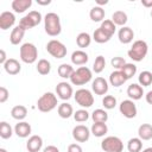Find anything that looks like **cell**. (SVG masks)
<instances>
[{
	"mask_svg": "<svg viewBox=\"0 0 152 152\" xmlns=\"http://www.w3.org/2000/svg\"><path fill=\"white\" fill-rule=\"evenodd\" d=\"M37 4L38 5H42V6H45V5H50L51 4V0H37Z\"/></svg>",
	"mask_w": 152,
	"mask_h": 152,
	"instance_id": "obj_50",
	"label": "cell"
},
{
	"mask_svg": "<svg viewBox=\"0 0 152 152\" xmlns=\"http://www.w3.org/2000/svg\"><path fill=\"white\" fill-rule=\"evenodd\" d=\"M127 95L133 101L140 100L142 97V95H144V89L139 83H132L127 88Z\"/></svg>",
	"mask_w": 152,
	"mask_h": 152,
	"instance_id": "obj_16",
	"label": "cell"
},
{
	"mask_svg": "<svg viewBox=\"0 0 152 152\" xmlns=\"http://www.w3.org/2000/svg\"><path fill=\"white\" fill-rule=\"evenodd\" d=\"M36 68H37V71H38L40 75L45 76V75H49L50 71H51V63H50L48 59L42 58V59L38 61Z\"/></svg>",
	"mask_w": 152,
	"mask_h": 152,
	"instance_id": "obj_34",
	"label": "cell"
},
{
	"mask_svg": "<svg viewBox=\"0 0 152 152\" xmlns=\"http://www.w3.org/2000/svg\"><path fill=\"white\" fill-rule=\"evenodd\" d=\"M128 18H127V14L124 12V11H115L113 14H112V21L118 25V26H125V24L127 23Z\"/></svg>",
	"mask_w": 152,
	"mask_h": 152,
	"instance_id": "obj_29",
	"label": "cell"
},
{
	"mask_svg": "<svg viewBox=\"0 0 152 152\" xmlns=\"http://www.w3.org/2000/svg\"><path fill=\"white\" fill-rule=\"evenodd\" d=\"M11 6L15 13H24L32 6V0H13Z\"/></svg>",
	"mask_w": 152,
	"mask_h": 152,
	"instance_id": "obj_21",
	"label": "cell"
},
{
	"mask_svg": "<svg viewBox=\"0 0 152 152\" xmlns=\"http://www.w3.org/2000/svg\"><path fill=\"white\" fill-rule=\"evenodd\" d=\"M24 36H25V30H24L21 26H19V25L15 26V27L12 30L11 36H10V42H11V44H12V45H18V44L23 40Z\"/></svg>",
	"mask_w": 152,
	"mask_h": 152,
	"instance_id": "obj_22",
	"label": "cell"
},
{
	"mask_svg": "<svg viewBox=\"0 0 152 152\" xmlns=\"http://www.w3.org/2000/svg\"><path fill=\"white\" fill-rule=\"evenodd\" d=\"M43 152H59L58 147L55 146V145H48L46 147H44Z\"/></svg>",
	"mask_w": 152,
	"mask_h": 152,
	"instance_id": "obj_46",
	"label": "cell"
},
{
	"mask_svg": "<svg viewBox=\"0 0 152 152\" xmlns=\"http://www.w3.org/2000/svg\"><path fill=\"white\" fill-rule=\"evenodd\" d=\"M68 152H83V148L80 144H70L68 146Z\"/></svg>",
	"mask_w": 152,
	"mask_h": 152,
	"instance_id": "obj_45",
	"label": "cell"
},
{
	"mask_svg": "<svg viewBox=\"0 0 152 152\" xmlns=\"http://www.w3.org/2000/svg\"><path fill=\"white\" fill-rule=\"evenodd\" d=\"M138 82L141 87H148L152 84V72L148 70H144L138 76Z\"/></svg>",
	"mask_w": 152,
	"mask_h": 152,
	"instance_id": "obj_35",
	"label": "cell"
},
{
	"mask_svg": "<svg viewBox=\"0 0 152 152\" xmlns=\"http://www.w3.org/2000/svg\"><path fill=\"white\" fill-rule=\"evenodd\" d=\"M57 113L62 119H69L70 116L74 115V108L70 103L68 102H63L61 104H58L57 108Z\"/></svg>",
	"mask_w": 152,
	"mask_h": 152,
	"instance_id": "obj_24",
	"label": "cell"
},
{
	"mask_svg": "<svg viewBox=\"0 0 152 152\" xmlns=\"http://www.w3.org/2000/svg\"><path fill=\"white\" fill-rule=\"evenodd\" d=\"M43 147V139L39 135H31L26 142V148L28 152H39Z\"/></svg>",
	"mask_w": 152,
	"mask_h": 152,
	"instance_id": "obj_18",
	"label": "cell"
},
{
	"mask_svg": "<svg viewBox=\"0 0 152 152\" xmlns=\"http://www.w3.org/2000/svg\"><path fill=\"white\" fill-rule=\"evenodd\" d=\"M91 89L96 95H106L108 93V82L103 77H96L91 83Z\"/></svg>",
	"mask_w": 152,
	"mask_h": 152,
	"instance_id": "obj_13",
	"label": "cell"
},
{
	"mask_svg": "<svg viewBox=\"0 0 152 152\" xmlns=\"http://www.w3.org/2000/svg\"><path fill=\"white\" fill-rule=\"evenodd\" d=\"M141 5L146 8H152V0H141Z\"/></svg>",
	"mask_w": 152,
	"mask_h": 152,
	"instance_id": "obj_48",
	"label": "cell"
},
{
	"mask_svg": "<svg viewBox=\"0 0 152 152\" xmlns=\"http://www.w3.org/2000/svg\"><path fill=\"white\" fill-rule=\"evenodd\" d=\"M90 129L84 125H77L72 128V138L78 142H86L90 138Z\"/></svg>",
	"mask_w": 152,
	"mask_h": 152,
	"instance_id": "obj_11",
	"label": "cell"
},
{
	"mask_svg": "<svg viewBox=\"0 0 152 152\" xmlns=\"http://www.w3.org/2000/svg\"><path fill=\"white\" fill-rule=\"evenodd\" d=\"M56 94H57V96L61 100L65 101V100H69L74 95V90H72L71 84H69L68 82L63 81V82L57 83V86H56Z\"/></svg>",
	"mask_w": 152,
	"mask_h": 152,
	"instance_id": "obj_12",
	"label": "cell"
},
{
	"mask_svg": "<svg viewBox=\"0 0 152 152\" xmlns=\"http://www.w3.org/2000/svg\"><path fill=\"white\" fill-rule=\"evenodd\" d=\"M141 152H152V147H146V148L142 150Z\"/></svg>",
	"mask_w": 152,
	"mask_h": 152,
	"instance_id": "obj_52",
	"label": "cell"
},
{
	"mask_svg": "<svg viewBox=\"0 0 152 152\" xmlns=\"http://www.w3.org/2000/svg\"><path fill=\"white\" fill-rule=\"evenodd\" d=\"M91 39H93V38L90 37L89 33H87V32H81V33H78V36L76 37V44H77L78 48L84 49V48H88V46L90 45Z\"/></svg>",
	"mask_w": 152,
	"mask_h": 152,
	"instance_id": "obj_31",
	"label": "cell"
},
{
	"mask_svg": "<svg viewBox=\"0 0 152 152\" xmlns=\"http://www.w3.org/2000/svg\"><path fill=\"white\" fill-rule=\"evenodd\" d=\"M127 150L128 152H141L142 150V140L138 138H131L127 142Z\"/></svg>",
	"mask_w": 152,
	"mask_h": 152,
	"instance_id": "obj_32",
	"label": "cell"
},
{
	"mask_svg": "<svg viewBox=\"0 0 152 152\" xmlns=\"http://www.w3.org/2000/svg\"><path fill=\"white\" fill-rule=\"evenodd\" d=\"M11 115L18 121H23L27 116V108L23 104H17L11 109Z\"/></svg>",
	"mask_w": 152,
	"mask_h": 152,
	"instance_id": "obj_25",
	"label": "cell"
},
{
	"mask_svg": "<svg viewBox=\"0 0 152 152\" xmlns=\"http://www.w3.org/2000/svg\"><path fill=\"white\" fill-rule=\"evenodd\" d=\"M120 71L124 74L126 80H129V78H132L137 74V65L133 64V63H126Z\"/></svg>",
	"mask_w": 152,
	"mask_h": 152,
	"instance_id": "obj_37",
	"label": "cell"
},
{
	"mask_svg": "<svg viewBox=\"0 0 152 152\" xmlns=\"http://www.w3.org/2000/svg\"><path fill=\"white\" fill-rule=\"evenodd\" d=\"M151 17H152V10H151Z\"/></svg>",
	"mask_w": 152,
	"mask_h": 152,
	"instance_id": "obj_54",
	"label": "cell"
},
{
	"mask_svg": "<svg viewBox=\"0 0 152 152\" xmlns=\"http://www.w3.org/2000/svg\"><path fill=\"white\" fill-rule=\"evenodd\" d=\"M44 28L49 36H51V37L58 36L62 32V25H61L59 15L55 12L46 13L44 17Z\"/></svg>",
	"mask_w": 152,
	"mask_h": 152,
	"instance_id": "obj_1",
	"label": "cell"
},
{
	"mask_svg": "<svg viewBox=\"0 0 152 152\" xmlns=\"http://www.w3.org/2000/svg\"><path fill=\"white\" fill-rule=\"evenodd\" d=\"M42 19H43V18H42L40 12H38V11H31V12H28L26 15H24V17L20 19L19 26H21L25 31H26V30H31V28H33L34 26L39 25L40 21H42Z\"/></svg>",
	"mask_w": 152,
	"mask_h": 152,
	"instance_id": "obj_7",
	"label": "cell"
},
{
	"mask_svg": "<svg viewBox=\"0 0 152 152\" xmlns=\"http://www.w3.org/2000/svg\"><path fill=\"white\" fill-rule=\"evenodd\" d=\"M145 100H146V102L148 104H152V90L147 91V94L145 95Z\"/></svg>",
	"mask_w": 152,
	"mask_h": 152,
	"instance_id": "obj_49",
	"label": "cell"
},
{
	"mask_svg": "<svg viewBox=\"0 0 152 152\" xmlns=\"http://www.w3.org/2000/svg\"><path fill=\"white\" fill-rule=\"evenodd\" d=\"M148 52V45L145 40H135L131 49L127 51L128 57L134 62H141Z\"/></svg>",
	"mask_w": 152,
	"mask_h": 152,
	"instance_id": "obj_2",
	"label": "cell"
},
{
	"mask_svg": "<svg viewBox=\"0 0 152 152\" xmlns=\"http://www.w3.org/2000/svg\"><path fill=\"white\" fill-rule=\"evenodd\" d=\"M72 116H74L75 121H77V122H86L89 119V113L86 109H78L74 113Z\"/></svg>",
	"mask_w": 152,
	"mask_h": 152,
	"instance_id": "obj_42",
	"label": "cell"
},
{
	"mask_svg": "<svg viewBox=\"0 0 152 152\" xmlns=\"http://www.w3.org/2000/svg\"><path fill=\"white\" fill-rule=\"evenodd\" d=\"M118 38H119V42L122 43V44H129L133 38H134V32L131 27L128 26H122L119 32H118Z\"/></svg>",
	"mask_w": 152,
	"mask_h": 152,
	"instance_id": "obj_15",
	"label": "cell"
},
{
	"mask_svg": "<svg viewBox=\"0 0 152 152\" xmlns=\"http://www.w3.org/2000/svg\"><path fill=\"white\" fill-rule=\"evenodd\" d=\"M110 64H112V66H113V68H115V69H118V70H121V69H122V66L126 64V61H125L122 57L116 56V57L112 58Z\"/></svg>",
	"mask_w": 152,
	"mask_h": 152,
	"instance_id": "obj_43",
	"label": "cell"
},
{
	"mask_svg": "<svg viewBox=\"0 0 152 152\" xmlns=\"http://www.w3.org/2000/svg\"><path fill=\"white\" fill-rule=\"evenodd\" d=\"M110 38H112V36H109L108 33H106L101 27L96 28V30L94 31V33H93V39H94L96 43H99V44L107 43Z\"/></svg>",
	"mask_w": 152,
	"mask_h": 152,
	"instance_id": "obj_30",
	"label": "cell"
},
{
	"mask_svg": "<svg viewBox=\"0 0 152 152\" xmlns=\"http://www.w3.org/2000/svg\"><path fill=\"white\" fill-rule=\"evenodd\" d=\"M13 134V128L11 127V125L6 121H1L0 122V137L2 139H10Z\"/></svg>",
	"mask_w": 152,
	"mask_h": 152,
	"instance_id": "obj_38",
	"label": "cell"
},
{
	"mask_svg": "<svg viewBox=\"0 0 152 152\" xmlns=\"http://www.w3.org/2000/svg\"><path fill=\"white\" fill-rule=\"evenodd\" d=\"M58 102H57V96L51 93H44L37 101V108L42 112V113H49L51 110H53L57 107Z\"/></svg>",
	"mask_w": 152,
	"mask_h": 152,
	"instance_id": "obj_3",
	"label": "cell"
},
{
	"mask_svg": "<svg viewBox=\"0 0 152 152\" xmlns=\"http://www.w3.org/2000/svg\"><path fill=\"white\" fill-rule=\"evenodd\" d=\"M126 81H127V80L125 78L124 74H122L120 70H115V71H113V72L109 75V83H110L113 87H115V88L122 86Z\"/></svg>",
	"mask_w": 152,
	"mask_h": 152,
	"instance_id": "obj_26",
	"label": "cell"
},
{
	"mask_svg": "<svg viewBox=\"0 0 152 152\" xmlns=\"http://www.w3.org/2000/svg\"><path fill=\"white\" fill-rule=\"evenodd\" d=\"M96 4H97V6L102 7V5H106V4H108V0H96Z\"/></svg>",
	"mask_w": 152,
	"mask_h": 152,
	"instance_id": "obj_51",
	"label": "cell"
},
{
	"mask_svg": "<svg viewBox=\"0 0 152 152\" xmlns=\"http://www.w3.org/2000/svg\"><path fill=\"white\" fill-rule=\"evenodd\" d=\"M138 137L141 140H150L152 139V125L151 124H142L138 128Z\"/></svg>",
	"mask_w": 152,
	"mask_h": 152,
	"instance_id": "obj_27",
	"label": "cell"
},
{
	"mask_svg": "<svg viewBox=\"0 0 152 152\" xmlns=\"http://www.w3.org/2000/svg\"><path fill=\"white\" fill-rule=\"evenodd\" d=\"M19 53H20V59L26 64H32L38 58L37 46L34 44H32V43H24L20 46Z\"/></svg>",
	"mask_w": 152,
	"mask_h": 152,
	"instance_id": "obj_4",
	"label": "cell"
},
{
	"mask_svg": "<svg viewBox=\"0 0 152 152\" xmlns=\"http://www.w3.org/2000/svg\"><path fill=\"white\" fill-rule=\"evenodd\" d=\"M0 152H7V150H6V148H2V147H1V148H0Z\"/></svg>",
	"mask_w": 152,
	"mask_h": 152,
	"instance_id": "obj_53",
	"label": "cell"
},
{
	"mask_svg": "<svg viewBox=\"0 0 152 152\" xmlns=\"http://www.w3.org/2000/svg\"><path fill=\"white\" fill-rule=\"evenodd\" d=\"M91 77H93V72L89 68L80 66L74 71L72 76L70 77V82L74 86H83V84H87L88 82H90Z\"/></svg>",
	"mask_w": 152,
	"mask_h": 152,
	"instance_id": "obj_5",
	"label": "cell"
},
{
	"mask_svg": "<svg viewBox=\"0 0 152 152\" xmlns=\"http://www.w3.org/2000/svg\"><path fill=\"white\" fill-rule=\"evenodd\" d=\"M75 101L77 102V104H80L83 108H89L94 104V96L93 93L86 88H81L78 90H76V93L74 94Z\"/></svg>",
	"mask_w": 152,
	"mask_h": 152,
	"instance_id": "obj_8",
	"label": "cell"
},
{
	"mask_svg": "<svg viewBox=\"0 0 152 152\" xmlns=\"http://www.w3.org/2000/svg\"><path fill=\"white\" fill-rule=\"evenodd\" d=\"M104 68H106V58H104L103 56L99 55V56L95 58V61H94L93 71H94L95 74H100V72H102V71L104 70Z\"/></svg>",
	"mask_w": 152,
	"mask_h": 152,
	"instance_id": "obj_39",
	"label": "cell"
},
{
	"mask_svg": "<svg viewBox=\"0 0 152 152\" xmlns=\"http://www.w3.org/2000/svg\"><path fill=\"white\" fill-rule=\"evenodd\" d=\"M102 106L104 109H113L116 106V99L113 95H106L102 99Z\"/></svg>",
	"mask_w": 152,
	"mask_h": 152,
	"instance_id": "obj_41",
	"label": "cell"
},
{
	"mask_svg": "<svg viewBox=\"0 0 152 152\" xmlns=\"http://www.w3.org/2000/svg\"><path fill=\"white\" fill-rule=\"evenodd\" d=\"M15 23V15L14 13L10 11H5L0 14V28L1 30H8L11 28Z\"/></svg>",
	"mask_w": 152,
	"mask_h": 152,
	"instance_id": "obj_14",
	"label": "cell"
},
{
	"mask_svg": "<svg viewBox=\"0 0 152 152\" xmlns=\"http://www.w3.org/2000/svg\"><path fill=\"white\" fill-rule=\"evenodd\" d=\"M119 110H120V113H121L125 118H127V119H133V118H135V116H137V113H138L137 106H135L134 101L131 100V99L124 100V101L119 104Z\"/></svg>",
	"mask_w": 152,
	"mask_h": 152,
	"instance_id": "obj_10",
	"label": "cell"
},
{
	"mask_svg": "<svg viewBox=\"0 0 152 152\" xmlns=\"http://www.w3.org/2000/svg\"><path fill=\"white\" fill-rule=\"evenodd\" d=\"M7 59H8V58L6 57V52H5V50H2V49H1V50H0V63L4 65V64L6 63V61H7Z\"/></svg>",
	"mask_w": 152,
	"mask_h": 152,
	"instance_id": "obj_47",
	"label": "cell"
},
{
	"mask_svg": "<svg viewBox=\"0 0 152 152\" xmlns=\"http://www.w3.org/2000/svg\"><path fill=\"white\" fill-rule=\"evenodd\" d=\"M90 132L94 137H97V138H101V137H104L108 132V127H107V124L106 122H94L91 125V128H90Z\"/></svg>",
	"mask_w": 152,
	"mask_h": 152,
	"instance_id": "obj_23",
	"label": "cell"
},
{
	"mask_svg": "<svg viewBox=\"0 0 152 152\" xmlns=\"http://www.w3.org/2000/svg\"><path fill=\"white\" fill-rule=\"evenodd\" d=\"M4 69L8 75H18L21 70V65L15 58H8L4 64Z\"/></svg>",
	"mask_w": 152,
	"mask_h": 152,
	"instance_id": "obj_19",
	"label": "cell"
},
{
	"mask_svg": "<svg viewBox=\"0 0 152 152\" xmlns=\"http://www.w3.org/2000/svg\"><path fill=\"white\" fill-rule=\"evenodd\" d=\"M57 71H58L59 77H62V78H69V80H70V77L72 76L75 69H74L70 64L63 63V64H61V65L58 66V70H57Z\"/></svg>",
	"mask_w": 152,
	"mask_h": 152,
	"instance_id": "obj_33",
	"label": "cell"
},
{
	"mask_svg": "<svg viewBox=\"0 0 152 152\" xmlns=\"http://www.w3.org/2000/svg\"><path fill=\"white\" fill-rule=\"evenodd\" d=\"M91 119L94 122H107L108 120V113L104 109L97 108L91 113Z\"/></svg>",
	"mask_w": 152,
	"mask_h": 152,
	"instance_id": "obj_36",
	"label": "cell"
},
{
	"mask_svg": "<svg viewBox=\"0 0 152 152\" xmlns=\"http://www.w3.org/2000/svg\"><path fill=\"white\" fill-rule=\"evenodd\" d=\"M71 63L75 65H84L89 61V56L83 50H76L71 53Z\"/></svg>",
	"mask_w": 152,
	"mask_h": 152,
	"instance_id": "obj_20",
	"label": "cell"
},
{
	"mask_svg": "<svg viewBox=\"0 0 152 152\" xmlns=\"http://www.w3.org/2000/svg\"><path fill=\"white\" fill-rule=\"evenodd\" d=\"M8 97H10V93H8L7 88L0 87V103H5Z\"/></svg>",
	"mask_w": 152,
	"mask_h": 152,
	"instance_id": "obj_44",
	"label": "cell"
},
{
	"mask_svg": "<svg viewBox=\"0 0 152 152\" xmlns=\"http://www.w3.org/2000/svg\"><path fill=\"white\" fill-rule=\"evenodd\" d=\"M101 148L104 152H122L124 142L119 137L109 135L101 141Z\"/></svg>",
	"mask_w": 152,
	"mask_h": 152,
	"instance_id": "obj_6",
	"label": "cell"
},
{
	"mask_svg": "<svg viewBox=\"0 0 152 152\" xmlns=\"http://www.w3.org/2000/svg\"><path fill=\"white\" fill-rule=\"evenodd\" d=\"M32 132L31 125L26 121H19L15 126H14V133L19 137V138H27Z\"/></svg>",
	"mask_w": 152,
	"mask_h": 152,
	"instance_id": "obj_17",
	"label": "cell"
},
{
	"mask_svg": "<svg viewBox=\"0 0 152 152\" xmlns=\"http://www.w3.org/2000/svg\"><path fill=\"white\" fill-rule=\"evenodd\" d=\"M106 33H108L109 36L113 37V34L115 33V30H116V25L112 21V19H104L102 23H101V26H100Z\"/></svg>",
	"mask_w": 152,
	"mask_h": 152,
	"instance_id": "obj_40",
	"label": "cell"
},
{
	"mask_svg": "<svg viewBox=\"0 0 152 152\" xmlns=\"http://www.w3.org/2000/svg\"><path fill=\"white\" fill-rule=\"evenodd\" d=\"M46 51L57 59L64 58L66 56V46L57 39H51L46 44Z\"/></svg>",
	"mask_w": 152,
	"mask_h": 152,
	"instance_id": "obj_9",
	"label": "cell"
},
{
	"mask_svg": "<svg viewBox=\"0 0 152 152\" xmlns=\"http://www.w3.org/2000/svg\"><path fill=\"white\" fill-rule=\"evenodd\" d=\"M104 15H106L104 10H103L102 7H100V6H94V7L90 10V12H89L90 19H91L93 21H95V23H99V21L102 23V21L104 20Z\"/></svg>",
	"mask_w": 152,
	"mask_h": 152,
	"instance_id": "obj_28",
	"label": "cell"
}]
</instances>
